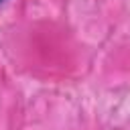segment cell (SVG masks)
<instances>
[{
	"instance_id": "1",
	"label": "cell",
	"mask_w": 130,
	"mask_h": 130,
	"mask_svg": "<svg viewBox=\"0 0 130 130\" xmlns=\"http://www.w3.org/2000/svg\"><path fill=\"white\" fill-rule=\"evenodd\" d=\"M2 2H4V0H0V4H2Z\"/></svg>"
}]
</instances>
